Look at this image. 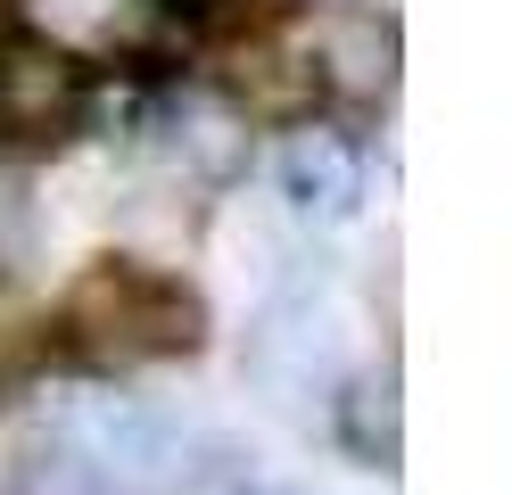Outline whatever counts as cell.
<instances>
[{"mask_svg": "<svg viewBox=\"0 0 512 495\" xmlns=\"http://www.w3.org/2000/svg\"><path fill=\"white\" fill-rule=\"evenodd\" d=\"M58 339L91 372H133V363H166L207 339L199 289H182L174 273H157L141 256H100L83 264L67 306H58Z\"/></svg>", "mask_w": 512, "mask_h": 495, "instance_id": "obj_1", "label": "cell"}, {"mask_svg": "<svg viewBox=\"0 0 512 495\" xmlns=\"http://www.w3.org/2000/svg\"><path fill=\"white\" fill-rule=\"evenodd\" d=\"M91 66L42 25H0V141L9 149H58L91 124Z\"/></svg>", "mask_w": 512, "mask_h": 495, "instance_id": "obj_2", "label": "cell"}, {"mask_svg": "<svg viewBox=\"0 0 512 495\" xmlns=\"http://www.w3.org/2000/svg\"><path fill=\"white\" fill-rule=\"evenodd\" d=\"M240 372L265 388L273 405H314V396H331V388H339V347H331V330H323V314H314V297H306V289H290L265 322L248 330Z\"/></svg>", "mask_w": 512, "mask_h": 495, "instance_id": "obj_3", "label": "cell"}, {"mask_svg": "<svg viewBox=\"0 0 512 495\" xmlns=\"http://www.w3.org/2000/svg\"><path fill=\"white\" fill-rule=\"evenodd\" d=\"M58 438H75L108 479H133V487H166V479H182V429H174L166 413L133 405V396H83Z\"/></svg>", "mask_w": 512, "mask_h": 495, "instance_id": "obj_4", "label": "cell"}, {"mask_svg": "<svg viewBox=\"0 0 512 495\" xmlns=\"http://www.w3.org/2000/svg\"><path fill=\"white\" fill-rule=\"evenodd\" d=\"M314 99H323V83H314L306 50H290L273 25L248 17V33L223 50V108L240 124H306Z\"/></svg>", "mask_w": 512, "mask_h": 495, "instance_id": "obj_5", "label": "cell"}, {"mask_svg": "<svg viewBox=\"0 0 512 495\" xmlns=\"http://www.w3.org/2000/svg\"><path fill=\"white\" fill-rule=\"evenodd\" d=\"M306 66L314 83L356 99V108H380V99L397 91V25L380 9H356V0H339V9L314 17V42H306Z\"/></svg>", "mask_w": 512, "mask_h": 495, "instance_id": "obj_6", "label": "cell"}, {"mask_svg": "<svg viewBox=\"0 0 512 495\" xmlns=\"http://www.w3.org/2000/svg\"><path fill=\"white\" fill-rule=\"evenodd\" d=\"M281 198H290L298 215H356V198H364V165L356 149L339 141V132H298L290 149H281Z\"/></svg>", "mask_w": 512, "mask_h": 495, "instance_id": "obj_7", "label": "cell"}, {"mask_svg": "<svg viewBox=\"0 0 512 495\" xmlns=\"http://www.w3.org/2000/svg\"><path fill=\"white\" fill-rule=\"evenodd\" d=\"M174 149H182L190 174L223 182V174H240V157H248V124L232 108H215V99H182L174 108Z\"/></svg>", "mask_w": 512, "mask_h": 495, "instance_id": "obj_8", "label": "cell"}, {"mask_svg": "<svg viewBox=\"0 0 512 495\" xmlns=\"http://www.w3.org/2000/svg\"><path fill=\"white\" fill-rule=\"evenodd\" d=\"M339 438H347V454H356V462H380V471H389V462L405 454L397 388H389V380H356V388L339 396Z\"/></svg>", "mask_w": 512, "mask_h": 495, "instance_id": "obj_9", "label": "cell"}, {"mask_svg": "<svg viewBox=\"0 0 512 495\" xmlns=\"http://www.w3.org/2000/svg\"><path fill=\"white\" fill-rule=\"evenodd\" d=\"M108 487H116V479H108L75 438H50V446L25 454V495H108Z\"/></svg>", "mask_w": 512, "mask_h": 495, "instance_id": "obj_10", "label": "cell"}]
</instances>
